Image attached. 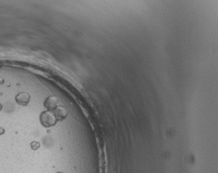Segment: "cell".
I'll return each instance as SVG.
<instances>
[{"mask_svg":"<svg viewBox=\"0 0 218 173\" xmlns=\"http://www.w3.org/2000/svg\"><path fill=\"white\" fill-rule=\"evenodd\" d=\"M40 121L45 127L54 126L57 122V118L54 113L50 111H44L40 115Z\"/></svg>","mask_w":218,"mask_h":173,"instance_id":"obj_1","label":"cell"},{"mask_svg":"<svg viewBox=\"0 0 218 173\" xmlns=\"http://www.w3.org/2000/svg\"><path fill=\"white\" fill-rule=\"evenodd\" d=\"M58 104V100L55 97L50 96L47 98L44 102V106L48 110L54 109Z\"/></svg>","mask_w":218,"mask_h":173,"instance_id":"obj_2","label":"cell"},{"mask_svg":"<svg viewBox=\"0 0 218 173\" xmlns=\"http://www.w3.org/2000/svg\"><path fill=\"white\" fill-rule=\"evenodd\" d=\"M17 102L21 105H26L30 100V95L26 93H21L17 95Z\"/></svg>","mask_w":218,"mask_h":173,"instance_id":"obj_3","label":"cell"},{"mask_svg":"<svg viewBox=\"0 0 218 173\" xmlns=\"http://www.w3.org/2000/svg\"><path fill=\"white\" fill-rule=\"evenodd\" d=\"M54 113H55L56 118H59V119H63V118H64L66 117V111L64 109L61 107H57L55 109Z\"/></svg>","mask_w":218,"mask_h":173,"instance_id":"obj_4","label":"cell"},{"mask_svg":"<svg viewBox=\"0 0 218 173\" xmlns=\"http://www.w3.org/2000/svg\"><path fill=\"white\" fill-rule=\"evenodd\" d=\"M40 146V144L37 142H33L31 143V148H33V150H37V148H39Z\"/></svg>","mask_w":218,"mask_h":173,"instance_id":"obj_5","label":"cell"},{"mask_svg":"<svg viewBox=\"0 0 218 173\" xmlns=\"http://www.w3.org/2000/svg\"><path fill=\"white\" fill-rule=\"evenodd\" d=\"M4 133V129L0 128V134H2V133Z\"/></svg>","mask_w":218,"mask_h":173,"instance_id":"obj_6","label":"cell"},{"mask_svg":"<svg viewBox=\"0 0 218 173\" xmlns=\"http://www.w3.org/2000/svg\"><path fill=\"white\" fill-rule=\"evenodd\" d=\"M1 108H2V106H1V104H0V111H1Z\"/></svg>","mask_w":218,"mask_h":173,"instance_id":"obj_7","label":"cell"},{"mask_svg":"<svg viewBox=\"0 0 218 173\" xmlns=\"http://www.w3.org/2000/svg\"><path fill=\"white\" fill-rule=\"evenodd\" d=\"M56 173H64V172H56Z\"/></svg>","mask_w":218,"mask_h":173,"instance_id":"obj_8","label":"cell"}]
</instances>
